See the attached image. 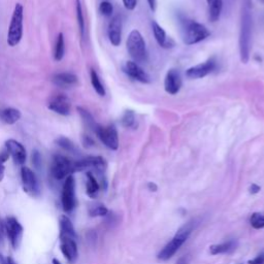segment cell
I'll use <instances>...</instances> for the list:
<instances>
[{"mask_svg":"<svg viewBox=\"0 0 264 264\" xmlns=\"http://www.w3.org/2000/svg\"><path fill=\"white\" fill-rule=\"evenodd\" d=\"M252 31H253V19L251 14V6L249 0H245L244 2L242 11L241 30H240V55L243 63H248V61L250 60Z\"/></svg>","mask_w":264,"mask_h":264,"instance_id":"obj_1","label":"cell"},{"mask_svg":"<svg viewBox=\"0 0 264 264\" xmlns=\"http://www.w3.org/2000/svg\"><path fill=\"white\" fill-rule=\"evenodd\" d=\"M196 225H197L196 220H191L188 223H186L184 226H182L181 228L177 231L174 238L171 239V241L167 243L165 247L159 252L157 258L160 261L169 260L180 250L182 245L187 242L191 233H192V231L195 229Z\"/></svg>","mask_w":264,"mask_h":264,"instance_id":"obj_2","label":"cell"},{"mask_svg":"<svg viewBox=\"0 0 264 264\" xmlns=\"http://www.w3.org/2000/svg\"><path fill=\"white\" fill-rule=\"evenodd\" d=\"M23 18L24 10L21 3H17L15 5L12 20L7 31V44L10 47H16L20 43L23 36Z\"/></svg>","mask_w":264,"mask_h":264,"instance_id":"obj_3","label":"cell"},{"mask_svg":"<svg viewBox=\"0 0 264 264\" xmlns=\"http://www.w3.org/2000/svg\"><path fill=\"white\" fill-rule=\"evenodd\" d=\"M127 51L135 63H143L147 61L148 54L145 42L139 30H132L127 39Z\"/></svg>","mask_w":264,"mask_h":264,"instance_id":"obj_4","label":"cell"},{"mask_svg":"<svg viewBox=\"0 0 264 264\" xmlns=\"http://www.w3.org/2000/svg\"><path fill=\"white\" fill-rule=\"evenodd\" d=\"M211 35L206 27L195 21H185L183 26V41L187 45L195 44L206 40Z\"/></svg>","mask_w":264,"mask_h":264,"instance_id":"obj_5","label":"cell"},{"mask_svg":"<svg viewBox=\"0 0 264 264\" xmlns=\"http://www.w3.org/2000/svg\"><path fill=\"white\" fill-rule=\"evenodd\" d=\"M74 172V162L62 155H55L52 160L51 174L56 180H63Z\"/></svg>","mask_w":264,"mask_h":264,"instance_id":"obj_6","label":"cell"},{"mask_svg":"<svg viewBox=\"0 0 264 264\" xmlns=\"http://www.w3.org/2000/svg\"><path fill=\"white\" fill-rule=\"evenodd\" d=\"M94 132L108 149L116 151L119 148V136H118V131L114 125H108L106 127L98 125Z\"/></svg>","mask_w":264,"mask_h":264,"instance_id":"obj_7","label":"cell"},{"mask_svg":"<svg viewBox=\"0 0 264 264\" xmlns=\"http://www.w3.org/2000/svg\"><path fill=\"white\" fill-rule=\"evenodd\" d=\"M61 203L63 209L69 213L76 206V182L72 176L66 178L62 188Z\"/></svg>","mask_w":264,"mask_h":264,"instance_id":"obj_8","label":"cell"},{"mask_svg":"<svg viewBox=\"0 0 264 264\" xmlns=\"http://www.w3.org/2000/svg\"><path fill=\"white\" fill-rule=\"evenodd\" d=\"M21 179L25 192L28 193L30 196L38 197L41 193V186L39 179L34 172L28 167H22Z\"/></svg>","mask_w":264,"mask_h":264,"instance_id":"obj_9","label":"cell"},{"mask_svg":"<svg viewBox=\"0 0 264 264\" xmlns=\"http://www.w3.org/2000/svg\"><path fill=\"white\" fill-rule=\"evenodd\" d=\"M217 67V60L213 57L207 59L205 62L200 63L195 66L190 67L186 71V77L191 80H198V79H203L206 76L216 69Z\"/></svg>","mask_w":264,"mask_h":264,"instance_id":"obj_10","label":"cell"},{"mask_svg":"<svg viewBox=\"0 0 264 264\" xmlns=\"http://www.w3.org/2000/svg\"><path fill=\"white\" fill-rule=\"evenodd\" d=\"M5 229H6L8 240H10L13 248L15 249L19 248V245L22 242V236H23L22 225L16 219V218L10 217L6 219Z\"/></svg>","mask_w":264,"mask_h":264,"instance_id":"obj_11","label":"cell"},{"mask_svg":"<svg viewBox=\"0 0 264 264\" xmlns=\"http://www.w3.org/2000/svg\"><path fill=\"white\" fill-rule=\"evenodd\" d=\"M60 250L69 263H75L79 256L78 244L75 238L60 236Z\"/></svg>","mask_w":264,"mask_h":264,"instance_id":"obj_12","label":"cell"},{"mask_svg":"<svg viewBox=\"0 0 264 264\" xmlns=\"http://www.w3.org/2000/svg\"><path fill=\"white\" fill-rule=\"evenodd\" d=\"M5 148L7 153L13 157L17 165H23L26 161V150L24 145L16 140H8L5 142Z\"/></svg>","mask_w":264,"mask_h":264,"instance_id":"obj_13","label":"cell"},{"mask_svg":"<svg viewBox=\"0 0 264 264\" xmlns=\"http://www.w3.org/2000/svg\"><path fill=\"white\" fill-rule=\"evenodd\" d=\"M123 71L127 76L132 78L133 80L141 81V83L149 84L151 81V79L147 72L134 61H127L123 67Z\"/></svg>","mask_w":264,"mask_h":264,"instance_id":"obj_14","label":"cell"},{"mask_svg":"<svg viewBox=\"0 0 264 264\" xmlns=\"http://www.w3.org/2000/svg\"><path fill=\"white\" fill-rule=\"evenodd\" d=\"M182 77L180 71L177 69H169L164 79V89L166 93L176 95L182 88Z\"/></svg>","mask_w":264,"mask_h":264,"instance_id":"obj_15","label":"cell"},{"mask_svg":"<svg viewBox=\"0 0 264 264\" xmlns=\"http://www.w3.org/2000/svg\"><path fill=\"white\" fill-rule=\"evenodd\" d=\"M49 108L61 116H68L71 111V102L66 95L59 94L51 99Z\"/></svg>","mask_w":264,"mask_h":264,"instance_id":"obj_16","label":"cell"},{"mask_svg":"<svg viewBox=\"0 0 264 264\" xmlns=\"http://www.w3.org/2000/svg\"><path fill=\"white\" fill-rule=\"evenodd\" d=\"M108 39L115 47L120 45L122 41V19L120 16L114 17L108 25Z\"/></svg>","mask_w":264,"mask_h":264,"instance_id":"obj_17","label":"cell"},{"mask_svg":"<svg viewBox=\"0 0 264 264\" xmlns=\"http://www.w3.org/2000/svg\"><path fill=\"white\" fill-rule=\"evenodd\" d=\"M53 83L62 88H70L78 85L79 79L76 75L70 74V72H61V74L53 77Z\"/></svg>","mask_w":264,"mask_h":264,"instance_id":"obj_18","label":"cell"},{"mask_svg":"<svg viewBox=\"0 0 264 264\" xmlns=\"http://www.w3.org/2000/svg\"><path fill=\"white\" fill-rule=\"evenodd\" d=\"M152 29H153L155 40H156V41L158 42V44L160 45V47L168 49V48H171L172 45H175V42L172 41L170 39L169 40L167 39L166 32L164 31V29H163L157 22L153 21Z\"/></svg>","mask_w":264,"mask_h":264,"instance_id":"obj_19","label":"cell"},{"mask_svg":"<svg viewBox=\"0 0 264 264\" xmlns=\"http://www.w3.org/2000/svg\"><path fill=\"white\" fill-rule=\"evenodd\" d=\"M238 244L239 243L235 240H229L221 244H212L211 247H209V253H211L213 256L221 254H230L236 250Z\"/></svg>","mask_w":264,"mask_h":264,"instance_id":"obj_20","label":"cell"},{"mask_svg":"<svg viewBox=\"0 0 264 264\" xmlns=\"http://www.w3.org/2000/svg\"><path fill=\"white\" fill-rule=\"evenodd\" d=\"M22 114L19 110L14 107H6L0 111V120L5 124L13 125L21 119Z\"/></svg>","mask_w":264,"mask_h":264,"instance_id":"obj_21","label":"cell"},{"mask_svg":"<svg viewBox=\"0 0 264 264\" xmlns=\"http://www.w3.org/2000/svg\"><path fill=\"white\" fill-rule=\"evenodd\" d=\"M208 8V19L217 22L220 19L223 8V0H206Z\"/></svg>","mask_w":264,"mask_h":264,"instance_id":"obj_22","label":"cell"},{"mask_svg":"<svg viewBox=\"0 0 264 264\" xmlns=\"http://www.w3.org/2000/svg\"><path fill=\"white\" fill-rule=\"evenodd\" d=\"M86 178H87V181H86L87 194L91 198H96L100 190V184L98 183L97 179L91 171L87 172Z\"/></svg>","mask_w":264,"mask_h":264,"instance_id":"obj_23","label":"cell"},{"mask_svg":"<svg viewBox=\"0 0 264 264\" xmlns=\"http://www.w3.org/2000/svg\"><path fill=\"white\" fill-rule=\"evenodd\" d=\"M60 236H69L77 239V233L69 218L62 216L60 218Z\"/></svg>","mask_w":264,"mask_h":264,"instance_id":"obj_24","label":"cell"},{"mask_svg":"<svg viewBox=\"0 0 264 264\" xmlns=\"http://www.w3.org/2000/svg\"><path fill=\"white\" fill-rule=\"evenodd\" d=\"M65 54V42L63 33H59L55 44V52H54V58L56 61H61Z\"/></svg>","mask_w":264,"mask_h":264,"instance_id":"obj_25","label":"cell"},{"mask_svg":"<svg viewBox=\"0 0 264 264\" xmlns=\"http://www.w3.org/2000/svg\"><path fill=\"white\" fill-rule=\"evenodd\" d=\"M90 79H91V84H92L94 90L96 91V93L99 96H105V89L102 83V81H100L97 72L92 68L90 71Z\"/></svg>","mask_w":264,"mask_h":264,"instance_id":"obj_26","label":"cell"},{"mask_svg":"<svg viewBox=\"0 0 264 264\" xmlns=\"http://www.w3.org/2000/svg\"><path fill=\"white\" fill-rule=\"evenodd\" d=\"M78 112H79V114L81 115V119H83V121H84V123L86 124V126H88L89 128H90L91 130H92V131H95V129L97 128V126H98L99 124H97V123L95 122L93 116L91 115L87 110H85V108L80 107V106L78 107Z\"/></svg>","mask_w":264,"mask_h":264,"instance_id":"obj_27","label":"cell"},{"mask_svg":"<svg viewBox=\"0 0 264 264\" xmlns=\"http://www.w3.org/2000/svg\"><path fill=\"white\" fill-rule=\"evenodd\" d=\"M136 117L133 111H125L121 118V124L125 128H132L135 126Z\"/></svg>","mask_w":264,"mask_h":264,"instance_id":"obj_28","label":"cell"},{"mask_svg":"<svg viewBox=\"0 0 264 264\" xmlns=\"http://www.w3.org/2000/svg\"><path fill=\"white\" fill-rule=\"evenodd\" d=\"M56 142L59 147H61L63 150H65L69 153H78V148L76 147V144L72 142L69 139L64 138V136H61V138L57 139Z\"/></svg>","mask_w":264,"mask_h":264,"instance_id":"obj_29","label":"cell"},{"mask_svg":"<svg viewBox=\"0 0 264 264\" xmlns=\"http://www.w3.org/2000/svg\"><path fill=\"white\" fill-rule=\"evenodd\" d=\"M89 215L91 217H105L108 215V209L104 204L96 203L89 208Z\"/></svg>","mask_w":264,"mask_h":264,"instance_id":"obj_30","label":"cell"},{"mask_svg":"<svg viewBox=\"0 0 264 264\" xmlns=\"http://www.w3.org/2000/svg\"><path fill=\"white\" fill-rule=\"evenodd\" d=\"M76 11H77V19L80 27V32L81 38H84L85 35V20H84V14H83V7H81L80 0H77L76 4Z\"/></svg>","mask_w":264,"mask_h":264,"instance_id":"obj_31","label":"cell"},{"mask_svg":"<svg viewBox=\"0 0 264 264\" xmlns=\"http://www.w3.org/2000/svg\"><path fill=\"white\" fill-rule=\"evenodd\" d=\"M250 224L254 229H263L264 228V214L253 213L250 218Z\"/></svg>","mask_w":264,"mask_h":264,"instance_id":"obj_32","label":"cell"},{"mask_svg":"<svg viewBox=\"0 0 264 264\" xmlns=\"http://www.w3.org/2000/svg\"><path fill=\"white\" fill-rule=\"evenodd\" d=\"M99 11H100V13H102V15H103L105 17H110L113 15V12H114L113 4L108 1H103L99 5Z\"/></svg>","mask_w":264,"mask_h":264,"instance_id":"obj_33","label":"cell"},{"mask_svg":"<svg viewBox=\"0 0 264 264\" xmlns=\"http://www.w3.org/2000/svg\"><path fill=\"white\" fill-rule=\"evenodd\" d=\"M8 155H10V154L7 153V151L0 153V182L3 180V177H4V169H5L4 163L8 159Z\"/></svg>","mask_w":264,"mask_h":264,"instance_id":"obj_34","label":"cell"},{"mask_svg":"<svg viewBox=\"0 0 264 264\" xmlns=\"http://www.w3.org/2000/svg\"><path fill=\"white\" fill-rule=\"evenodd\" d=\"M122 1L128 11H133L136 7V4H138V0H122Z\"/></svg>","mask_w":264,"mask_h":264,"instance_id":"obj_35","label":"cell"},{"mask_svg":"<svg viewBox=\"0 0 264 264\" xmlns=\"http://www.w3.org/2000/svg\"><path fill=\"white\" fill-rule=\"evenodd\" d=\"M248 264H264V252L257 255L254 259L249 260Z\"/></svg>","mask_w":264,"mask_h":264,"instance_id":"obj_36","label":"cell"},{"mask_svg":"<svg viewBox=\"0 0 264 264\" xmlns=\"http://www.w3.org/2000/svg\"><path fill=\"white\" fill-rule=\"evenodd\" d=\"M32 161L34 163V165L36 167H39L41 165V154L38 152V151H34L33 154H32Z\"/></svg>","mask_w":264,"mask_h":264,"instance_id":"obj_37","label":"cell"},{"mask_svg":"<svg viewBox=\"0 0 264 264\" xmlns=\"http://www.w3.org/2000/svg\"><path fill=\"white\" fill-rule=\"evenodd\" d=\"M0 264H16V262L11 257L5 258L2 255H0Z\"/></svg>","mask_w":264,"mask_h":264,"instance_id":"obj_38","label":"cell"},{"mask_svg":"<svg viewBox=\"0 0 264 264\" xmlns=\"http://www.w3.org/2000/svg\"><path fill=\"white\" fill-rule=\"evenodd\" d=\"M260 190H261L260 186H258L257 184H252L250 186V188H249V192L251 194H257V193L260 192Z\"/></svg>","mask_w":264,"mask_h":264,"instance_id":"obj_39","label":"cell"},{"mask_svg":"<svg viewBox=\"0 0 264 264\" xmlns=\"http://www.w3.org/2000/svg\"><path fill=\"white\" fill-rule=\"evenodd\" d=\"M83 142H84V144L86 145V147H91V145H93V144H94L93 140L91 139L90 136H88V135H84V138H83Z\"/></svg>","mask_w":264,"mask_h":264,"instance_id":"obj_40","label":"cell"},{"mask_svg":"<svg viewBox=\"0 0 264 264\" xmlns=\"http://www.w3.org/2000/svg\"><path fill=\"white\" fill-rule=\"evenodd\" d=\"M148 3L151 10L155 12V10H156V5H157V0H148Z\"/></svg>","mask_w":264,"mask_h":264,"instance_id":"obj_41","label":"cell"},{"mask_svg":"<svg viewBox=\"0 0 264 264\" xmlns=\"http://www.w3.org/2000/svg\"><path fill=\"white\" fill-rule=\"evenodd\" d=\"M148 189L151 191V192H156V191L158 190V187L155 183L150 182V183H148Z\"/></svg>","mask_w":264,"mask_h":264,"instance_id":"obj_42","label":"cell"},{"mask_svg":"<svg viewBox=\"0 0 264 264\" xmlns=\"http://www.w3.org/2000/svg\"><path fill=\"white\" fill-rule=\"evenodd\" d=\"M176 264H187V259H186V257H182V258H180Z\"/></svg>","mask_w":264,"mask_h":264,"instance_id":"obj_43","label":"cell"},{"mask_svg":"<svg viewBox=\"0 0 264 264\" xmlns=\"http://www.w3.org/2000/svg\"><path fill=\"white\" fill-rule=\"evenodd\" d=\"M53 264H61V263H60V262H59L58 260H56V259H54V260H53Z\"/></svg>","mask_w":264,"mask_h":264,"instance_id":"obj_44","label":"cell"},{"mask_svg":"<svg viewBox=\"0 0 264 264\" xmlns=\"http://www.w3.org/2000/svg\"><path fill=\"white\" fill-rule=\"evenodd\" d=\"M2 230V227H1V223H0V239H1V231Z\"/></svg>","mask_w":264,"mask_h":264,"instance_id":"obj_45","label":"cell"},{"mask_svg":"<svg viewBox=\"0 0 264 264\" xmlns=\"http://www.w3.org/2000/svg\"><path fill=\"white\" fill-rule=\"evenodd\" d=\"M260 1H261L262 3H264V0H260Z\"/></svg>","mask_w":264,"mask_h":264,"instance_id":"obj_46","label":"cell"}]
</instances>
